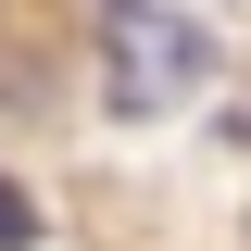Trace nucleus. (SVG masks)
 <instances>
[{
    "label": "nucleus",
    "instance_id": "1",
    "mask_svg": "<svg viewBox=\"0 0 251 251\" xmlns=\"http://www.w3.org/2000/svg\"><path fill=\"white\" fill-rule=\"evenodd\" d=\"M100 75H113V113H176L214 75V38L163 0H100Z\"/></svg>",
    "mask_w": 251,
    "mask_h": 251
}]
</instances>
